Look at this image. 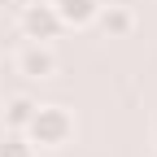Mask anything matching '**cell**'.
Masks as SVG:
<instances>
[{
    "mask_svg": "<svg viewBox=\"0 0 157 157\" xmlns=\"http://www.w3.org/2000/svg\"><path fill=\"white\" fill-rule=\"evenodd\" d=\"M17 5H26V0H17Z\"/></svg>",
    "mask_w": 157,
    "mask_h": 157,
    "instance_id": "obj_8",
    "label": "cell"
},
{
    "mask_svg": "<svg viewBox=\"0 0 157 157\" xmlns=\"http://www.w3.org/2000/svg\"><path fill=\"white\" fill-rule=\"evenodd\" d=\"M153 157H157V153H153Z\"/></svg>",
    "mask_w": 157,
    "mask_h": 157,
    "instance_id": "obj_9",
    "label": "cell"
},
{
    "mask_svg": "<svg viewBox=\"0 0 157 157\" xmlns=\"http://www.w3.org/2000/svg\"><path fill=\"white\" fill-rule=\"evenodd\" d=\"M96 26H101L109 39H127L135 31V13L127 5H101V9H96Z\"/></svg>",
    "mask_w": 157,
    "mask_h": 157,
    "instance_id": "obj_4",
    "label": "cell"
},
{
    "mask_svg": "<svg viewBox=\"0 0 157 157\" xmlns=\"http://www.w3.org/2000/svg\"><path fill=\"white\" fill-rule=\"evenodd\" d=\"M13 70L22 74V78H35V83L52 78V74H57V52H52V44H44V39H26V44L17 48V57H13Z\"/></svg>",
    "mask_w": 157,
    "mask_h": 157,
    "instance_id": "obj_3",
    "label": "cell"
},
{
    "mask_svg": "<svg viewBox=\"0 0 157 157\" xmlns=\"http://www.w3.org/2000/svg\"><path fill=\"white\" fill-rule=\"evenodd\" d=\"M52 9L57 17H61V26H74V31H83L96 22V9H101V0H52Z\"/></svg>",
    "mask_w": 157,
    "mask_h": 157,
    "instance_id": "obj_5",
    "label": "cell"
},
{
    "mask_svg": "<svg viewBox=\"0 0 157 157\" xmlns=\"http://www.w3.org/2000/svg\"><path fill=\"white\" fill-rule=\"evenodd\" d=\"M35 105H39V101H31L26 92L9 96V101H5V131H26V122H31Z\"/></svg>",
    "mask_w": 157,
    "mask_h": 157,
    "instance_id": "obj_6",
    "label": "cell"
},
{
    "mask_svg": "<svg viewBox=\"0 0 157 157\" xmlns=\"http://www.w3.org/2000/svg\"><path fill=\"white\" fill-rule=\"evenodd\" d=\"M26 140L35 148H66L74 140V113L66 105H35L26 122Z\"/></svg>",
    "mask_w": 157,
    "mask_h": 157,
    "instance_id": "obj_1",
    "label": "cell"
},
{
    "mask_svg": "<svg viewBox=\"0 0 157 157\" xmlns=\"http://www.w3.org/2000/svg\"><path fill=\"white\" fill-rule=\"evenodd\" d=\"M0 157H35V144L26 140V131H5L0 135Z\"/></svg>",
    "mask_w": 157,
    "mask_h": 157,
    "instance_id": "obj_7",
    "label": "cell"
},
{
    "mask_svg": "<svg viewBox=\"0 0 157 157\" xmlns=\"http://www.w3.org/2000/svg\"><path fill=\"white\" fill-rule=\"evenodd\" d=\"M17 31H22V39H57L66 26H61V17H57V9L48 5V0H26L22 13H17Z\"/></svg>",
    "mask_w": 157,
    "mask_h": 157,
    "instance_id": "obj_2",
    "label": "cell"
}]
</instances>
